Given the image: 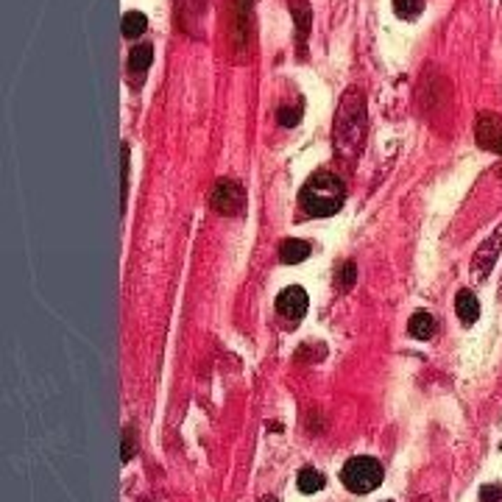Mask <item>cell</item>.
I'll list each match as a JSON object with an SVG mask.
<instances>
[{"instance_id":"1","label":"cell","mask_w":502,"mask_h":502,"mask_svg":"<svg viewBox=\"0 0 502 502\" xmlns=\"http://www.w3.org/2000/svg\"><path fill=\"white\" fill-rule=\"evenodd\" d=\"M343 201H346V187L340 176H335L332 171H315L299 193V204L313 218L338 215L343 210Z\"/></svg>"},{"instance_id":"2","label":"cell","mask_w":502,"mask_h":502,"mask_svg":"<svg viewBox=\"0 0 502 502\" xmlns=\"http://www.w3.org/2000/svg\"><path fill=\"white\" fill-rule=\"evenodd\" d=\"M340 480L352 494H368L382 483V466H380L377 458L357 455V458H349L343 464Z\"/></svg>"},{"instance_id":"3","label":"cell","mask_w":502,"mask_h":502,"mask_svg":"<svg viewBox=\"0 0 502 502\" xmlns=\"http://www.w3.org/2000/svg\"><path fill=\"white\" fill-rule=\"evenodd\" d=\"M210 204L221 213V215H241V210L246 207V190L243 185H238L235 179H218L210 196Z\"/></svg>"},{"instance_id":"4","label":"cell","mask_w":502,"mask_h":502,"mask_svg":"<svg viewBox=\"0 0 502 502\" xmlns=\"http://www.w3.org/2000/svg\"><path fill=\"white\" fill-rule=\"evenodd\" d=\"M307 304H310L307 290H304V287H299V285H290V287H285V290L276 296V313H279L282 318H287V321H290V327H296V324H299V318H304Z\"/></svg>"},{"instance_id":"5","label":"cell","mask_w":502,"mask_h":502,"mask_svg":"<svg viewBox=\"0 0 502 502\" xmlns=\"http://www.w3.org/2000/svg\"><path fill=\"white\" fill-rule=\"evenodd\" d=\"M478 143L480 148L492 151V154H502V117L483 112L478 117Z\"/></svg>"},{"instance_id":"6","label":"cell","mask_w":502,"mask_h":502,"mask_svg":"<svg viewBox=\"0 0 502 502\" xmlns=\"http://www.w3.org/2000/svg\"><path fill=\"white\" fill-rule=\"evenodd\" d=\"M500 246H502V227H497V232H494V238H489L478 254H475V273H478V279H486L489 276V271L494 268V262H497V254H500Z\"/></svg>"},{"instance_id":"7","label":"cell","mask_w":502,"mask_h":502,"mask_svg":"<svg viewBox=\"0 0 502 502\" xmlns=\"http://www.w3.org/2000/svg\"><path fill=\"white\" fill-rule=\"evenodd\" d=\"M455 313H458V318L469 327V324H475L478 318H480V301H478V296L472 293V290H461L458 296H455Z\"/></svg>"},{"instance_id":"8","label":"cell","mask_w":502,"mask_h":502,"mask_svg":"<svg viewBox=\"0 0 502 502\" xmlns=\"http://www.w3.org/2000/svg\"><path fill=\"white\" fill-rule=\"evenodd\" d=\"M290 17H293V22H296L299 42L304 45V39H307V34H310V28H313V8H310L304 0H293V3H290Z\"/></svg>"},{"instance_id":"9","label":"cell","mask_w":502,"mask_h":502,"mask_svg":"<svg viewBox=\"0 0 502 502\" xmlns=\"http://www.w3.org/2000/svg\"><path fill=\"white\" fill-rule=\"evenodd\" d=\"M408 332H410L416 340H430V338L436 335V318H433L430 313L419 310V313H413V318H410V324H408Z\"/></svg>"},{"instance_id":"10","label":"cell","mask_w":502,"mask_h":502,"mask_svg":"<svg viewBox=\"0 0 502 502\" xmlns=\"http://www.w3.org/2000/svg\"><path fill=\"white\" fill-rule=\"evenodd\" d=\"M307 257H310V243H304V241H296V238H290V241H285V243L279 246V259H282L285 265L304 262Z\"/></svg>"},{"instance_id":"11","label":"cell","mask_w":502,"mask_h":502,"mask_svg":"<svg viewBox=\"0 0 502 502\" xmlns=\"http://www.w3.org/2000/svg\"><path fill=\"white\" fill-rule=\"evenodd\" d=\"M120 28H123V36H126V39H137V36L145 34V28H148V17H145L143 11H126Z\"/></svg>"},{"instance_id":"12","label":"cell","mask_w":502,"mask_h":502,"mask_svg":"<svg viewBox=\"0 0 502 502\" xmlns=\"http://www.w3.org/2000/svg\"><path fill=\"white\" fill-rule=\"evenodd\" d=\"M296 486H299V492H301V494H318V492L327 486V480H324V475H321L318 469L307 466V469H301V472H299Z\"/></svg>"},{"instance_id":"13","label":"cell","mask_w":502,"mask_h":502,"mask_svg":"<svg viewBox=\"0 0 502 502\" xmlns=\"http://www.w3.org/2000/svg\"><path fill=\"white\" fill-rule=\"evenodd\" d=\"M151 62H154V48L151 45H140V48H134L131 50V56H129V73L134 76H143L148 67H151Z\"/></svg>"},{"instance_id":"14","label":"cell","mask_w":502,"mask_h":502,"mask_svg":"<svg viewBox=\"0 0 502 502\" xmlns=\"http://www.w3.org/2000/svg\"><path fill=\"white\" fill-rule=\"evenodd\" d=\"M394 11L402 20H416L424 11V0H394Z\"/></svg>"},{"instance_id":"15","label":"cell","mask_w":502,"mask_h":502,"mask_svg":"<svg viewBox=\"0 0 502 502\" xmlns=\"http://www.w3.org/2000/svg\"><path fill=\"white\" fill-rule=\"evenodd\" d=\"M354 279H357V265H354V262H343V268H340V273H338L340 287L349 290V287L354 285Z\"/></svg>"},{"instance_id":"16","label":"cell","mask_w":502,"mask_h":502,"mask_svg":"<svg viewBox=\"0 0 502 502\" xmlns=\"http://www.w3.org/2000/svg\"><path fill=\"white\" fill-rule=\"evenodd\" d=\"M480 500L502 502V486H483V489H480Z\"/></svg>"},{"instance_id":"17","label":"cell","mask_w":502,"mask_h":502,"mask_svg":"<svg viewBox=\"0 0 502 502\" xmlns=\"http://www.w3.org/2000/svg\"><path fill=\"white\" fill-rule=\"evenodd\" d=\"M279 123L282 126H296L299 123V109H279Z\"/></svg>"},{"instance_id":"18","label":"cell","mask_w":502,"mask_h":502,"mask_svg":"<svg viewBox=\"0 0 502 502\" xmlns=\"http://www.w3.org/2000/svg\"><path fill=\"white\" fill-rule=\"evenodd\" d=\"M126 193H129V145H123V204H126Z\"/></svg>"},{"instance_id":"19","label":"cell","mask_w":502,"mask_h":502,"mask_svg":"<svg viewBox=\"0 0 502 502\" xmlns=\"http://www.w3.org/2000/svg\"><path fill=\"white\" fill-rule=\"evenodd\" d=\"M131 430H126L123 433V461H131V455H134V444H131Z\"/></svg>"},{"instance_id":"20","label":"cell","mask_w":502,"mask_h":502,"mask_svg":"<svg viewBox=\"0 0 502 502\" xmlns=\"http://www.w3.org/2000/svg\"><path fill=\"white\" fill-rule=\"evenodd\" d=\"M259 502H279V500H273V497H265V500H259Z\"/></svg>"}]
</instances>
